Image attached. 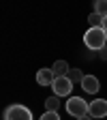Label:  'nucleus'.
<instances>
[{
    "mask_svg": "<svg viewBox=\"0 0 107 120\" xmlns=\"http://www.w3.org/2000/svg\"><path fill=\"white\" fill-rule=\"evenodd\" d=\"M105 41H107V32L103 28H88V32L84 34V43H86V47L88 49H103L105 47Z\"/></svg>",
    "mask_w": 107,
    "mask_h": 120,
    "instance_id": "nucleus-1",
    "label": "nucleus"
},
{
    "mask_svg": "<svg viewBox=\"0 0 107 120\" xmlns=\"http://www.w3.org/2000/svg\"><path fill=\"white\" fill-rule=\"evenodd\" d=\"M64 107H66V114H69V116L81 118V116H86V114H88L90 103H86L81 97H71V99L64 103Z\"/></svg>",
    "mask_w": 107,
    "mask_h": 120,
    "instance_id": "nucleus-2",
    "label": "nucleus"
},
{
    "mask_svg": "<svg viewBox=\"0 0 107 120\" xmlns=\"http://www.w3.org/2000/svg\"><path fill=\"white\" fill-rule=\"evenodd\" d=\"M41 120H60V116H58V112H45L41 116Z\"/></svg>",
    "mask_w": 107,
    "mask_h": 120,
    "instance_id": "nucleus-13",
    "label": "nucleus"
},
{
    "mask_svg": "<svg viewBox=\"0 0 107 120\" xmlns=\"http://www.w3.org/2000/svg\"><path fill=\"white\" fill-rule=\"evenodd\" d=\"M52 71L56 73V77H64V75H69L71 67L66 64V60H56L54 67H52Z\"/></svg>",
    "mask_w": 107,
    "mask_h": 120,
    "instance_id": "nucleus-8",
    "label": "nucleus"
},
{
    "mask_svg": "<svg viewBox=\"0 0 107 120\" xmlns=\"http://www.w3.org/2000/svg\"><path fill=\"white\" fill-rule=\"evenodd\" d=\"M94 13H99L101 17H105L107 15V0H94Z\"/></svg>",
    "mask_w": 107,
    "mask_h": 120,
    "instance_id": "nucleus-11",
    "label": "nucleus"
},
{
    "mask_svg": "<svg viewBox=\"0 0 107 120\" xmlns=\"http://www.w3.org/2000/svg\"><path fill=\"white\" fill-rule=\"evenodd\" d=\"M52 88H54V94L56 97H69L71 90H73V82L69 79V75H64V77H56L54 84H52Z\"/></svg>",
    "mask_w": 107,
    "mask_h": 120,
    "instance_id": "nucleus-4",
    "label": "nucleus"
},
{
    "mask_svg": "<svg viewBox=\"0 0 107 120\" xmlns=\"http://www.w3.org/2000/svg\"><path fill=\"white\" fill-rule=\"evenodd\" d=\"M99 58L101 60H107V45H105L103 49H99Z\"/></svg>",
    "mask_w": 107,
    "mask_h": 120,
    "instance_id": "nucleus-14",
    "label": "nucleus"
},
{
    "mask_svg": "<svg viewBox=\"0 0 107 120\" xmlns=\"http://www.w3.org/2000/svg\"><path fill=\"white\" fill-rule=\"evenodd\" d=\"M54 79H56V73H54L52 69H41V71L37 73V84H39V86H52Z\"/></svg>",
    "mask_w": 107,
    "mask_h": 120,
    "instance_id": "nucleus-7",
    "label": "nucleus"
},
{
    "mask_svg": "<svg viewBox=\"0 0 107 120\" xmlns=\"http://www.w3.org/2000/svg\"><path fill=\"white\" fill-rule=\"evenodd\" d=\"M77 120H92V116H90V114H86V116H81V118H77Z\"/></svg>",
    "mask_w": 107,
    "mask_h": 120,
    "instance_id": "nucleus-16",
    "label": "nucleus"
},
{
    "mask_svg": "<svg viewBox=\"0 0 107 120\" xmlns=\"http://www.w3.org/2000/svg\"><path fill=\"white\" fill-rule=\"evenodd\" d=\"M103 30H105V32H107V15H105V17H103V26H101Z\"/></svg>",
    "mask_w": 107,
    "mask_h": 120,
    "instance_id": "nucleus-15",
    "label": "nucleus"
},
{
    "mask_svg": "<svg viewBox=\"0 0 107 120\" xmlns=\"http://www.w3.org/2000/svg\"><path fill=\"white\" fill-rule=\"evenodd\" d=\"M88 24H90V28H101V26H103V17H101L99 13L92 11V13L88 15Z\"/></svg>",
    "mask_w": 107,
    "mask_h": 120,
    "instance_id": "nucleus-9",
    "label": "nucleus"
},
{
    "mask_svg": "<svg viewBox=\"0 0 107 120\" xmlns=\"http://www.w3.org/2000/svg\"><path fill=\"white\" fill-rule=\"evenodd\" d=\"M69 79L75 84V82H81L84 79V75H81V69H71L69 71Z\"/></svg>",
    "mask_w": 107,
    "mask_h": 120,
    "instance_id": "nucleus-12",
    "label": "nucleus"
},
{
    "mask_svg": "<svg viewBox=\"0 0 107 120\" xmlns=\"http://www.w3.org/2000/svg\"><path fill=\"white\" fill-rule=\"evenodd\" d=\"M4 120H32V112H30L26 105L13 103L4 109Z\"/></svg>",
    "mask_w": 107,
    "mask_h": 120,
    "instance_id": "nucleus-3",
    "label": "nucleus"
},
{
    "mask_svg": "<svg viewBox=\"0 0 107 120\" xmlns=\"http://www.w3.org/2000/svg\"><path fill=\"white\" fill-rule=\"evenodd\" d=\"M88 114L92 118H105L107 116V101L105 99H94L88 107Z\"/></svg>",
    "mask_w": 107,
    "mask_h": 120,
    "instance_id": "nucleus-5",
    "label": "nucleus"
},
{
    "mask_svg": "<svg viewBox=\"0 0 107 120\" xmlns=\"http://www.w3.org/2000/svg\"><path fill=\"white\" fill-rule=\"evenodd\" d=\"M58 107H60V101H58L56 94L49 97L47 101H45V112H58Z\"/></svg>",
    "mask_w": 107,
    "mask_h": 120,
    "instance_id": "nucleus-10",
    "label": "nucleus"
},
{
    "mask_svg": "<svg viewBox=\"0 0 107 120\" xmlns=\"http://www.w3.org/2000/svg\"><path fill=\"white\" fill-rule=\"evenodd\" d=\"M81 88L86 90V92H90V94H96V92H99V88H101L99 77H94V75H84V79H81Z\"/></svg>",
    "mask_w": 107,
    "mask_h": 120,
    "instance_id": "nucleus-6",
    "label": "nucleus"
}]
</instances>
